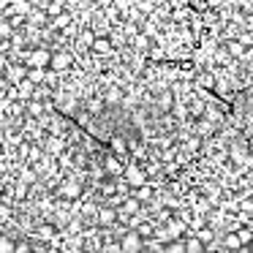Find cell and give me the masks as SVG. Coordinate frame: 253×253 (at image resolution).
Listing matches in <instances>:
<instances>
[{
	"instance_id": "cell-1",
	"label": "cell",
	"mask_w": 253,
	"mask_h": 253,
	"mask_svg": "<svg viewBox=\"0 0 253 253\" xmlns=\"http://www.w3.org/2000/svg\"><path fill=\"white\" fill-rule=\"evenodd\" d=\"M68 68H74V55H71V52H66V49L52 52V57H49V71L63 74V71H68Z\"/></svg>"
},
{
	"instance_id": "cell-2",
	"label": "cell",
	"mask_w": 253,
	"mask_h": 253,
	"mask_svg": "<svg viewBox=\"0 0 253 253\" xmlns=\"http://www.w3.org/2000/svg\"><path fill=\"white\" fill-rule=\"evenodd\" d=\"M120 245V253H142L144 251V240L139 231H128V234H123V240L117 242Z\"/></svg>"
},
{
	"instance_id": "cell-3",
	"label": "cell",
	"mask_w": 253,
	"mask_h": 253,
	"mask_svg": "<svg viewBox=\"0 0 253 253\" xmlns=\"http://www.w3.org/2000/svg\"><path fill=\"white\" fill-rule=\"evenodd\" d=\"M126 182L133 188H142V185H147V174L136 164H131V166H126Z\"/></svg>"
},
{
	"instance_id": "cell-4",
	"label": "cell",
	"mask_w": 253,
	"mask_h": 253,
	"mask_svg": "<svg viewBox=\"0 0 253 253\" xmlns=\"http://www.w3.org/2000/svg\"><path fill=\"white\" fill-rule=\"evenodd\" d=\"M25 74H28V68H25L22 63H11V66L6 68V82L14 87V84H19L25 79Z\"/></svg>"
},
{
	"instance_id": "cell-5",
	"label": "cell",
	"mask_w": 253,
	"mask_h": 253,
	"mask_svg": "<svg viewBox=\"0 0 253 253\" xmlns=\"http://www.w3.org/2000/svg\"><path fill=\"white\" fill-rule=\"evenodd\" d=\"M71 22H74V14H71V11H66V8H63V11L57 14V17H52V19H49L52 30H66Z\"/></svg>"
},
{
	"instance_id": "cell-6",
	"label": "cell",
	"mask_w": 253,
	"mask_h": 253,
	"mask_svg": "<svg viewBox=\"0 0 253 253\" xmlns=\"http://www.w3.org/2000/svg\"><path fill=\"white\" fill-rule=\"evenodd\" d=\"M60 196L63 199H79V196H82V182H79V180L66 182V185L60 188Z\"/></svg>"
},
{
	"instance_id": "cell-7",
	"label": "cell",
	"mask_w": 253,
	"mask_h": 253,
	"mask_svg": "<svg viewBox=\"0 0 253 253\" xmlns=\"http://www.w3.org/2000/svg\"><path fill=\"white\" fill-rule=\"evenodd\" d=\"M95 218H98L101 226H112L117 220V212L112 207H98V212H95Z\"/></svg>"
},
{
	"instance_id": "cell-8",
	"label": "cell",
	"mask_w": 253,
	"mask_h": 253,
	"mask_svg": "<svg viewBox=\"0 0 253 253\" xmlns=\"http://www.w3.org/2000/svg\"><path fill=\"white\" fill-rule=\"evenodd\" d=\"M112 46H115V44H112L109 39H101V36H95V41L90 44V49H93L95 55H109V52H112Z\"/></svg>"
},
{
	"instance_id": "cell-9",
	"label": "cell",
	"mask_w": 253,
	"mask_h": 253,
	"mask_svg": "<svg viewBox=\"0 0 253 253\" xmlns=\"http://www.w3.org/2000/svg\"><path fill=\"white\" fill-rule=\"evenodd\" d=\"M44 74H46V68H28L25 79H28L33 87H39V84H44Z\"/></svg>"
},
{
	"instance_id": "cell-10",
	"label": "cell",
	"mask_w": 253,
	"mask_h": 253,
	"mask_svg": "<svg viewBox=\"0 0 253 253\" xmlns=\"http://www.w3.org/2000/svg\"><path fill=\"white\" fill-rule=\"evenodd\" d=\"M245 52H248V49L240 44V41H234V39L226 41V55H229V57H237V60H240V57L245 55Z\"/></svg>"
},
{
	"instance_id": "cell-11",
	"label": "cell",
	"mask_w": 253,
	"mask_h": 253,
	"mask_svg": "<svg viewBox=\"0 0 253 253\" xmlns=\"http://www.w3.org/2000/svg\"><path fill=\"white\" fill-rule=\"evenodd\" d=\"M139 210H142V204L136 202L133 196H128V199H123V215H136Z\"/></svg>"
},
{
	"instance_id": "cell-12",
	"label": "cell",
	"mask_w": 253,
	"mask_h": 253,
	"mask_svg": "<svg viewBox=\"0 0 253 253\" xmlns=\"http://www.w3.org/2000/svg\"><path fill=\"white\" fill-rule=\"evenodd\" d=\"M182 248H185V253H202L204 245L196 240V237H188V240H182Z\"/></svg>"
},
{
	"instance_id": "cell-13",
	"label": "cell",
	"mask_w": 253,
	"mask_h": 253,
	"mask_svg": "<svg viewBox=\"0 0 253 253\" xmlns=\"http://www.w3.org/2000/svg\"><path fill=\"white\" fill-rule=\"evenodd\" d=\"M109 144H112V150H115V155H126L128 142H126L123 136H112V139H109Z\"/></svg>"
},
{
	"instance_id": "cell-14",
	"label": "cell",
	"mask_w": 253,
	"mask_h": 253,
	"mask_svg": "<svg viewBox=\"0 0 253 253\" xmlns=\"http://www.w3.org/2000/svg\"><path fill=\"white\" fill-rule=\"evenodd\" d=\"M196 84H199V87H210V90H212V87H215V74L202 71V74L196 77Z\"/></svg>"
},
{
	"instance_id": "cell-15",
	"label": "cell",
	"mask_w": 253,
	"mask_h": 253,
	"mask_svg": "<svg viewBox=\"0 0 253 253\" xmlns=\"http://www.w3.org/2000/svg\"><path fill=\"white\" fill-rule=\"evenodd\" d=\"M106 171H112V174H123V164L117 155H112V158H106Z\"/></svg>"
},
{
	"instance_id": "cell-16",
	"label": "cell",
	"mask_w": 253,
	"mask_h": 253,
	"mask_svg": "<svg viewBox=\"0 0 253 253\" xmlns=\"http://www.w3.org/2000/svg\"><path fill=\"white\" fill-rule=\"evenodd\" d=\"M93 41H95L93 30H82V33H79V39H77V44L79 46H87V49H90V44H93Z\"/></svg>"
},
{
	"instance_id": "cell-17",
	"label": "cell",
	"mask_w": 253,
	"mask_h": 253,
	"mask_svg": "<svg viewBox=\"0 0 253 253\" xmlns=\"http://www.w3.org/2000/svg\"><path fill=\"white\" fill-rule=\"evenodd\" d=\"M150 196H153V188H150V185H142V188H136V193H133V199H136L139 204H142V202H147Z\"/></svg>"
},
{
	"instance_id": "cell-18",
	"label": "cell",
	"mask_w": 253,
	"mask_h": 253,
	"mask_svg": "<svg viewBox=\"0 0 253 253\" xmlns=\"http://www.w3.org/2000/svg\"><path fill=\"white\" fill-rule=\"evenodd\" d=\"M164 253H185V248H182V240H171L164 245Z\"/></svg>"
},
{
	"instance_id": "cell-19",
	"label": "cell",
	"mask_w": 253,
	"mask_h": 253,
	"mask_svg": "<svg viewBox=\"0 0 253 253\" xmlns=\"http://www.w3.org/2000/svg\"><path fill=\"white\" fill-rule=\"evenodd\" d=\"M234 234H237V240H240V245H248V242H251V237H253V231L248 229V226H242V229L234 231Z\"/></svg>"
},
{
	"instance_id": "cell-20",
	"label": "cell",
	"mask_w": 253,
	"mask_h": 253,
	"mask_svg": "<svg viewBox=\"0 0 253 253\" xmlns=\"http://www.w3.org/2000/svg\"><path fill=\"white\" fill-rule=\"evenodd\" d=\"M8 220H11V207L6 202H0V226L8 223Z\"/></svg>"
},
{
	"instance_id": "cell-21",
	"label": "cell",
	"mask_w": 253,
	"mask_h": 253,
	"mask_svg": "<svg viewBox=\"0 0 253 253\" xmlns=\"http://www.w3.org/2000/svg\"><path fill=\"white\" fill-rule=\"evenodd\" d=\"M101 101H106V104H120V101H123V93H120V90H109V93H106Z\"/></svg>"
},
{
	"instance_id": "cell-22",
	"label": "cell",
	"mask_w": 253,
	"mask_h": 253,
	"mask_svg": "<svg viewBox=\"0 0 253 253\" xmlns=\"http://www.w3.org/2000/svg\"><path fill=\"white\" fill-rule=\"evenodd\" d=\"M0 253H14V240L0 234Z\"/></svg>"
},
{
	"instance_id": "cell-23",
	"label": "cell",
	"mask_w": 253,
	"mask_h": 253,
	"mask_svg": "<svg viewBox=\"0 0 253 253\" xmlns=\"http://www.w3.org/2000/svg\"><path fill=\"white\" fill-rule=\"evenodd\" d=\"M196 240L202 242V245H204V242H212V231H210L207 226H202V229H199V234H196Z\"/></svg>"
},
{
	"instance_id": "cell-24",
	"label": "cell",
	"mask_w": 253,
	"mask_h": 253,
	"mask_svg": "<svg viewBox=\"0 0 253 253\" xmlns=\"http://www.w3.org/2000/svg\"><path fill=\"white\" fill-rule=\"evenodd\" d=\"M223 245L229 248V251H237V248H242V245H240V240H237V234H226Z\"/></svg>"
},
{
	"instance_id": "cell-25",
	"label": "cell",
	"mask_w": 253,
	"mask_h": 253,
	"mask_svg": "<svg viewBox=\"0 0 253 253\" xmlns=\"http://www.w3.org/2000/svg\"><path fill=\"white\" fill-rule=\"evenodd\" d=\"M39 237H41V240H52V237H55V226H49V223L41 226V229H39Z\"/></svg>"
},
{
	"instance_id": "cell-26",
	"label": "cell",
	"mask_w": 253,
	"mask_h": 253,
	"mask_svg": "<svg viewBox=\"0 0 253 253\" xmlns=\"http://www.w3.org/2000/svg\"><path fill=\"white\" fill-rule=\"evenodd\" d=\"M28 112H30V115H41V112H44V104H41V101H30Z\"/></svg>"
},
{
	"instance_id": "cell-27",
	"label": "cell",
	"mask_w": 253,
	"mask_h": 253,
	"mask_svg": "<svg viewBox=\"0 0 253 253\" xmlns=\"http://www.w3.org/2000/svg\"><path fill=\"white\" fill-rule=\"evenodd\" d=\"M144 248H147L150 253H164V245H161V242H155V240L144 242Z\"/></svg>"
},
{
	"instance_id": "cell-28",
	"label": "cell",
	"mask_w": 253,
	"mask_h": 253,
	"mask_svg": "<svg viewBox=\"0 0 253 253\" xmlns=\"http://www.w3.org/2000/svg\"><path fill=\"white\" fill-rule=\"evenodd\" d=\"M14 253H33L28 242H14Z\"/></svg>"
},
{
	"instance_id": "cell-29",
	"label": "cell",
	"mask_w": 253,
	"mask_h": 253,
	"mask_svg": "<svg viewBox=\"0 0 253 253\" xmlns=\"http://www.w3.org/2000/svg\"><path fill=\"white\" fill-rule=\"evenodd\" d=\"M101 106H104V101H98V98H95V101H90V106H87V109H90V112H93V115H95V112H98Z\"/></svg>"
},
{
	"instance_id": "cell-30",
	"label": "cell",
	"mask_w": 253,
	"mask_h": 253,
	"mask_svg": "<svg viewBox=\"0 0 253 253\" xmlns=\"http://www.w3.org/2000/svg\"><path fill=\"white\" fill-rule=\"evenodd\" d=\"M11 33H14V30L8 28V22H0V36H6V39H8Z\"/></svg>"
},
{
	"instance_id": "cell-31",
	"label": "cell",
	"mask_w": 253,
	"mask_h": 253,
	"mask_svg": "<svg viewBox=\"0 0 253 253\" xmlns=\"http://www.w3.org/2000/svg\"><path fill=\"white\" fill-rule=\"evenodd\" d=\"M240 210H242V212H251V210H253V204L248 202V199H242V202H240Z\"/></svg>"
},
{
	"instance_id": "cell-32",
	"label": "cell",
	"mask_w": 253,
	"mask_h": 253,
	"mask_svg": "<svg viewBox=\"0 0 253 253\" xmlns=\"http://www.w3.org/2000/svg\"><path fill=\"white\" fill-rule=\"evenodd\" d=\"M106 253H120V245H117V242H109V245H106Z\"/></svg>"
},
{
	"instance_id": "cell-33",
	"label": "cell",
	"mask_w": 253,
	"mask_h": 253,
	"mask_svg": "<svg viewBox=\"0 0 253 253\" xmlns=\"http://www.w3.org/2000/svg\"><path fill=\"white\" fill-rule=\"evenodd\" d=\"M79 229H82V226H79V223H77V220H74V223H71V226H68V231H71V234H77V231H79Z\"/></svg>"
},
{
	"instance_id": "cell-34",
	"label": "cell",
	"mask_w": 253,
	"mask_h": 253,
	"mask_svg": "<svg viewBox=\"0 0 253 253\" xmlns=\"http://www.w3.org/2000/svg\"><path fill=\"white\" fill-rule=\"evenodd\" d=\"M6 68H8V63H6V57L0 55V71H6Z\"/></svg>"
},
{
	"instance_id": "cell-35",
	"label": "cell",
	"mask_w": 253,
	"mask_h": 253,
	"mask_svg": "<svg viewBox=\"0 0 253 253\" xmlns=\"http://www.w3.org/2000/svg\"><path fill=\"white\" fill-rule=\"evenodd\" d=\"M0 142H3V128H0Z\"/></svg>"
},
{
	"instance_id": "cell-36",
	"label": "cell",
	"mask_w": 253,
	"mask_h": 253,
	"mask_svg": "<svg viewBox=\"0 0 253 253\" xmlns=\"http://www.w3.org/2000/svg\"><path fill=\"white\" fill-rule=\"evenodd\" d=\"M0 191H3V185H0Z\"/></svg>"
}]
</instances>
